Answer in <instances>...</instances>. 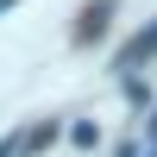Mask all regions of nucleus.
I'll return each mask as SVG.
<instances>
[{
    "label": "nucleus",
    "mask_w": 157,
    "mask_h": 157,
    "mask_svg": "<svg viewBox=\"0 0 157 157\" xmlns=\"http://www.w3.org/2000/svg\"><path fill=\"white\" fill-rule=\"evenodd\" d=\"M107 19H113V0H94V6L82 13V25H75V38H82V44H88V38H101V32H107Z\"/></svg>",
    "instance_id": "1"
},
{
    "label": "nucleus",
    "mask_w": 157,
    "mask_h": 157,
    "mask_svg": "<svg viewBox=\"0 0 157 157\" xmlns=\"http://www.w3.org/2000/svg\"><path fill=\"white\" fill-rule=\"evenodd\" d=\"M151 50H157V19H151V25H145V32H138V38H132V44H126V50H120V69H132V63H145V57H151Z\"/></svg>",
    "instance_id": "2"
}]
</instances>
